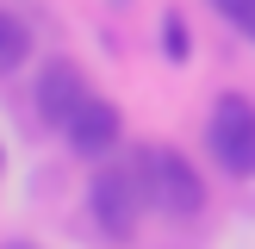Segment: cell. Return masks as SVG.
Returning a JSON list of instances; mask_svg holds the SVG:
<instances>
[{"label": "cell", "mask_w": 255, "mask_h": 249, "mask_svg": "<svg viewBox=\"0 0 255 249\" xmlns=\"http://www.w3.org/2000/svg\"><path fill=\"white\" fill-rule=\"evenodd\" d=\"M149 206V187H143V168L131 162H100L94 181H87V212H94V224L112 237V243H131L137 237V218H143Z\"/></svg>", "instance_id": "1"}, {"label": "cell", "mask_w": 255, "mask_h": 249, "mask_svg": "<svg viewBox=\"0 0 255 249\" xmlns=\"http://www.w3.org/2000/svg\"><path fill=\"white\" fill-rule=\"evenodd\" d=\"M137 168H143V187H149V206L168 212V218H193L206 206V181L193 174V162L168 143H143L137 149Z\"/></svg>", "instance_id": "2"}, {"label": "cell", "mask_w": 255, "mask_h": 249, "mask_svg": "<svg viewBox=\"0 0 255 249\" xmlns=\"http://www.w3.org/2000/svg\"><path fill=\"white\" fill-rule=\"evenodd\" d=\"M206 143H212V162H218L224 174H255V100L224 94L218 106H212Z\"/></svg>", "instance_id": "3"}, {"label": "cell", "mask_w": 255, "mask_h": 249, "mask_svg": "<svg viewBox=\"0 0 255 249\" xmlns=\"http://www.w3.org/2000/svg\"><path fill=\"white\" fill-rule=\"evenodd\" d=\"M81 100H87V81H81V69H75L69 56H50V62H44V75H37V94H31L37 119L62 131V124H69L75 112H81Z\"/></svg>", "instance_id": "4"}, {"label": "cell", "mask_w": 255, "mask_h": 249, "mask_svg": "<svg viewBox=\"0 0 255 249\" xmlns=\"http://www.w3.org/2000/svg\"><path fill=\"white\" fill-rule=\"evenodd\" d=\"M119 131H125L119 106H112V100H100V94H87V100H81V112H75V119L62 124V137H69V149H75V156H87V162L112 156V143H119Z\"/></svg>", "instance_id": "5"}, {"label": "cell", "mask_w": 255, "mask_h": 249, "mask_svg": "<svg viewBox=\"0 0 255 249\" xmlns=\"http://www.w3.org/2000/svg\"><path fill=\"white\" fill-rule=\"evenodd\" d=\"M19 62H31V31L19 25V12L0 6V81H6Z\"/></svg>", "instance_id": "6"}, {"label": "cell", "mask_w": 255, "mask_h": 249, "mask_svg": "<svg viewBox=\"0 0 255 249\" xmlns=\"http://www.w3.org/2000/svg\"><path fill=\"white\" fill-rule=\"evenodd\" d=\"M212 6L224 12V25H237L243 37H255V0H212Z\"/></svg>", "instance_id": "7"}, {"label": "cell", "mask_w": 255, "mask_h": 249, "mask_svg": "<svg viewBox=\"0 0 255 249\" xmlns=\"http://www.w3.org/2000/svg\"><path fill=\"white\" fill-rule=\"evenodd\" d=\"M162 50H168V62H187V19L181 12H168V25H162Z\"/></svg>", "instance_id": "8"}, {"label": "cell", "mask_w": 255, "mask_h": 249, "mask_svg": "<svg viewBox=\"0 0 255 249\" xmlns=\"http://www.w3.org/2000/svg\"><path fill=\"white\" fill-rule=\"evenodd\" d=\"M0 249H31V243H25V237H12V243H0Z\"/></svg>", "instance_id": "9"}, {"label": "cell", "mask_w": 255, "mask_h": 249, "mask_svg": "<svg viewBox=\"0 0 255 249\" xmlns=\"http://www.w3.org/2000/svg\"><path fill=\"white\" fill-rule=\"evenodd\" d=\"M0 162H6V156H0Z\"/></svg>", "instance_id": "10"}]
</instances>
